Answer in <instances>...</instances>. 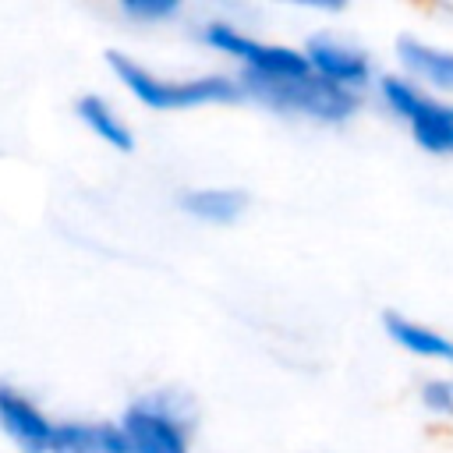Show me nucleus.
Listing matches in <instances>:
<instances>
[{
    "instance_id": "1",
    "label": "nucleus",
    "mask_w": 453,
    "mask_h": 453,
    "mask_svg": "<svg viewBox=\"0 0 453 453\" xmlns=\"http://www.w3.org/2000/svg\"><path fill=\"white\" fill-rule=\"evenodd\" d=\"M106 67L127 88V96L138 106L156 110V113H177V110H195V106H223V103L244 99L241 85H237V74H223V71L173 78V74H159V71L145 67L142 60L127 57L124 50H106Z\"/></svg>"
},
{
    "instance_id": "2",
    "label": "nucleus",
    "mask_w": 453,
    "mask_h": 453,
    "mask_svg": "<svg viewBox=\"0 0 453 453\" xmlns=\"http://www.w3.org/2000/svg\"><path fill=\"white\" fill-rule=\"evenodd\" d=\"M241 96L283 113V117H304L315 124H347L357 110H361V96L336 88L329 81H319L311 71L301 78H280V81H265V78H241Z\"/></svg>"
},
{
    "instance_id": "3",
    "label": "nucleus",
    "mask_w": 453,
    "mask_h": 453,
    "mask_svg": "<svg viewBox=\"0 0 453 453\" xmlns=\"http://www.w3.org/2000/svg\"><path fill=\"white\" fill-rule=\"evenodd\" d=\"M195 35L205 50L234 60L241 71V78H265V81H280V78H301L308 74V60L301 53V46H287V42H269L258 39L251 32H244L241 25L226 21V18H205L195 25Z\"/></svg>"
},
{
    "instance_id": "4",
    "label": "nucleus",
    "mask_w": 453,
    "mask_h": 453,
    "mask_svg": "<svg viewBox=\"0 0 453 453\" xmlns=\"http://www.w3.org/2000/svg\"><path fill=\"white\" fill-rule=\"evenodd\" d=\"M127 453H191L195 414L180 393H142L117 418Z\"/></svg>"
},
{
    "instance_id": "5",
    "label": "nucleus",
    "mask_w": 453,
    "mask_h": 453,
    "mask_svg": "<svg viewBox=\"0 0 453 453\" xmlns=\"http://www.w3.org/2000/svg\"><path fill=\"white\" fill-rule=\"evenodd\" d=\"M382 106L407 127L411 142L428 156H453V99H439L400 71L375 74Z\"/></svg>"
},
{
    "instance_id": "6",
    "label": "nucleus",
    "mask_w": 453,
    "mask_h": 453,
    "mask_svg": "<svg viewBox=\"0 0 453 453\" xmlns=\"http://www.w3.org/2000/svg\"><path fill=\"white\" fill-rule=\"evenodd\" d=\"M304 60H308V71L319 78V81H329L336 88H347V92H365L372 81H375V60L365 46H357L354 39H343L329 28L322 32H311L301 46Z\"/></svg>"
},
{
    "instance_id": "7",
    "label": "nucleus",
    "mask_w": 453,
    "mask_h": 453,
    "mask_svg": "<svg viewBox=\"0 0 453 453\" xmlns=\"http://www.w3.org/2000/svg\"><path fill=\"white\" fill-rule=\"evenodd\" d=\"M57 418L46 414V407L28 396L21 386L0 379V435L18 453H46Z\"/></svg>"
},
{
    "instance_id": "8",
    "label": "nucleus",
    "mask_w": 453,
    "mask_h": 453,
    "mask_svg": "<svg viewBox=\"0 0 453 453\" xmlns=\"http://www.w3.org/2000/svg\"><path fill=\"white\" fill-rule=\"evenodd\" d=\"M393 53L403 78L439 99H453V46H439L421 35H400Z\"/></svg>"
},
{
    "instance_id": "9",
    "label": "nucleus",
    "mask_w": 453,
    "mask_h": 453,
    "mask_svg": "<svg viewBox=\"0 0 453 453\" xmlns=\"http://www.w3.org/2000/svg\"><path fill=\"white\" fill-rule=\"evenodd\" d=\"M382 329L411 357H421V361H432V365H453V336L446 329H435V326H428L421 319H411L403 311H386Z\"/></svg>"
},
{
    "instance_id": "10",
    "label": "nucleus",
    "mask_w": 453,
    "mask_h": 453,
    "mask_svg": "<svg viewBox=\"0 0 453 453\" xmlns=\"http://www.w3.org/2000/svg\"><path fill=\"white\" fill-rule=\"evenodd\" d=\"M177 209L209 226H230L248 212V195L226 184H202L177 191Z\"/></svg>"
},
{
    "instance_id": "11",
    "label": "nucleus",
    "mask_w": 453,
    "mask_h": 453,
    "mask_svg": "<svg viewBox=\"0 0 453 453\" xmlns=\"http://www.w3.org/2000/svg\"><path fill=\"white\" fill-rule=\"evenodd\" d=\"M46 453H127V442L117 421L67 418L53 425Z\"/></svg>"
},
{
    "instance_id": "12",
    "label": "nucleus",
    "mask_w": 453,
    "mask_h": 453,
    "mask_svg": "<svg viewBox=\"0 0 453 453\" xmlns=\"http://www.w3.org/2000/svg\"><path fill=\"white\" fill-rule=\"evenodd\" d=\"M74 117L81 120V127L99 138L106 149L113 152H131L134 149V127L127 124V117L99 92H85L74 99Z\"/></svg>"
},
{
    "instance_id": "13",
    "label": "nucleus",
    "mask_w": 453,
    "mask_h": 453,
    "mask_svg": "<svg viewBox=\"0 0 453 453\" xmlns=\"http://www.w3.org/2000/svg\"><path fill=\"white\" fill-rule=\"evenodd\" d=\"M120 18L134 21V25H163L170 18H177L184 11L180 0H120L117 4Z\"/></svg>"
},
{
    "instance_id": "14",
    "label": "nucleus",
    "mask_w": 453,
    "mask_h": 453,
    "mask_svg": "<svg viewBox=\"0 0 453 453\" xmlns=\"http://www.w3.org/2000/svg\"><path fill=\"white\" fill-rule=\"evenodd\" d=\"M418 400L435 421H449L453 418V379H446V375L425 379L418 389Z\"/></svg>"
}]
</instances>
